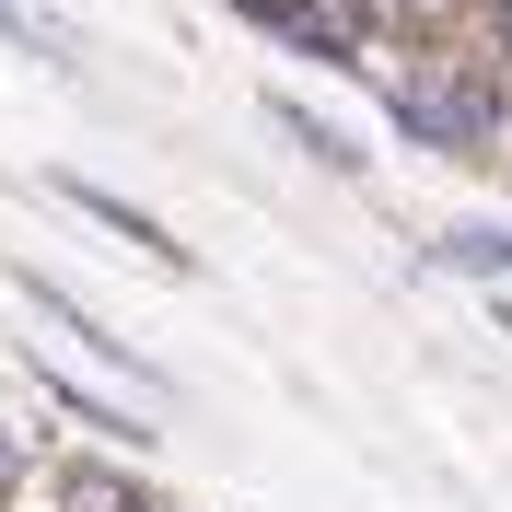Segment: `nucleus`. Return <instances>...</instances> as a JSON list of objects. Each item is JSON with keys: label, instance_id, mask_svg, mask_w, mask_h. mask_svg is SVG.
I'll list each match as a JSON object with an SVG mask.
<instances>
[{"label": "nucleus", "instance_id": "1", "mask_svg": "<svg viewBox=\"0 0 512 512\" xmlns=\"http://www.w3.org/2000/svg\"><path fill=\"white\" fill-rule=\"evenodd\" d=\"M384 128L419 140V152H501V82H489L478 47H443L431 35V59L384 94Z\"/></svg>", "mask_w": 512, "mask_h": 512}, {"label": "nucleus", "instance_id": "2", "mask_svg": "<svg viewBox=\"0 0 512 512\" xmlns=\"http://www.w3.org/2000/svg\"><path fill=\"white\" fill-rule=\"evenodd\" d=\"M59 198H70V210H82V222H105V233H117V245H140V256H163V268H187V245H175V233H163L152 210H128V198H105L94 175H59Z\"/></svg>", "mask_w": 512, "mask_h": 512}, {"label": "nucleus", "instance_id": "3", "mask_svg": "<svg viewBox=\"0 0 512 512\" xmlns=\"http://www.w3.org/2000/svg\"><path fill=\"white\" fill-rule=\"evenodd\" d=\"M47 512H163V501L117 466H47Z\"/></svg>", "mask_w": 512, "mask_h": 512}, {"label": "nucleus", "instance_id": "4", "mask_svg": "<svg viewBox=\"0 0 512 512\" xmlns=\"http://www.w3.org/2000/svg\"><path fill=\"white\" fill-rule=\"evenodd\" d=\"M443 256H454V268H501V280H512V233H454Z\"/></svg>", "mask_w": 512, "mask_h": 512}, {"label": "nucleus", "instance_id": "5", "mask_svg": "<svg viewBox=\"0 0 512 512\" xmlns=\"http://www.w3.org/2000/svg\"><path fill=\"white\" fill-rule=\"evenodd\" d=\"M489 47H501V59H512V0H489Z\"/></svg>", "mask_w": 512, "mask_h": 512}, {"label": "nucleus", "instance_id": "6", "mask_svg": "<svg viewBox=\"0 0 512 512\" xmlns=\"http://www.w3.org/2000/svg\"><path fill=\"white\" fill-rule=\"evenodd\" d=\"M233 12H245V24H256V12H280V0H233Z\"/></svg>", "mask_w": 512, "mask_h": 512}]
</instances>
